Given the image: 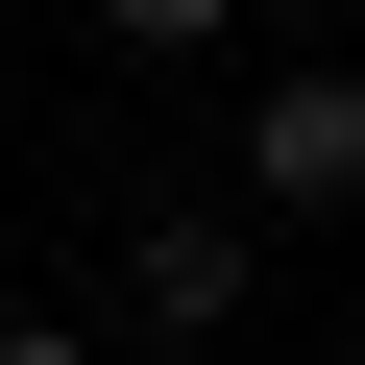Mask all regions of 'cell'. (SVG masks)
I'll list each match as a JSON object with an SVG mask.
<instances>
[{
	"mask_svg": "<svg viewBox=\"0 0 365 365\" xmlns=\"http://www.w3.org/2000/svg\"><path fill=\"white\" fill-rule=\"evenodd\" d=\"M244 195H268V220H365V73H341V49H292V73L244 98Z\"/></svg>",
	"mask_w": 365,
	"mask_h": 365,
	"instance_id": "obj_1",
	"label": "cell"
},
{
	"mask_svg": "<svg viewBox=\"0 0 365 365\" xmlns=\"http://www.w3.org/2000/svg\"><path fill=\"white\" fill-rule=\"evenodd\" d=\"M244 292H268V244H244V220H220V195H170V220H146V244H122V317H146V341H220V317H244Z\"/></svg>",
	"mask_w": 365,
	"mask_h": 365,
	"instance_id": "obj_2",
	"label": "cell"
},
{
	"mask_svg": "<svg viewBox=\"0 0 365 365\" xmlns=\"http://www.w3.org/2000/svg\"><path fill=\"white\" fill-rule=\"evenodd\" d=\"M98 25H122V49H220L244 0H98Z\"/></svg>",
	"mask_w": 365,
	"mask_h": 365,
	"instance_id": "obj_3",
	"label": "cell"
},
{
	"mask_svg": "<svg viewBox=\"0 0 365 365\" xmlns=\"http://www.w3.org/2000/svg\"><path fill=\"white\" fill-rule=\"evenodd\" d=\"M0 365H98V317H0Z\"/></svg>",
	"mask_w": 365,
	"mask_h": 365,
	"instance_id": "obj_4",
	"label": "cell"
},
{
	"mask_svg": "<svg viewBox=\"0 0 365 365\" xmlns=\"http://www.w3.org/2000/svg\"><path fill=\"white\" fill-rule=\"evenodd\" d=\"M341 25H365V0H341Z\"/></svg>",
	"mask_w": 365,
	"mask_h": 365,
	"instance_id": "obj_5",
	"label": "cell"
}]
</instances>
